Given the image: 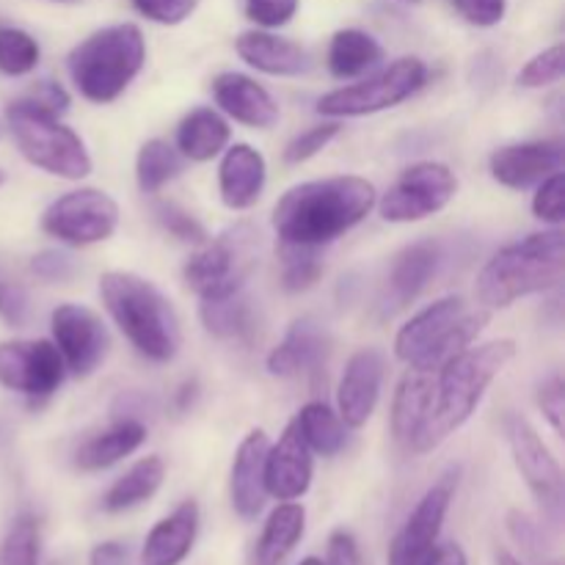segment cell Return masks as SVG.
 <instances>
[{"instance_id":"6da1fadb","label":"cell","mask_w":565,"mask_h":565,"mask_svg":"<svg viewBox=\"0 0 565 565\" xmlns=\"http://www.w3.org/2000/svg\"><path fill=\"white\" fill-rule=\"evenodd\" d=\"M379 193L364 177L340 174L292 185L276 202L274 224L279 246L323 248L373 213Z\"/></svg>"},{"instance_id":"7a4b0ae2","label":"cell","mask_w":565,"mask_h":565,"mask_svg":"<svg viewBox=\"0 0 565 565\" xmlns=\"http://www.w3.org/2000/svg\"><path fill=\"white\" fill-rule=\"evenodd\" d=\"M513 356H516V342L494 340L478 348L469 345L452 359H447L436 370L434 403H430L425 425L414 439L412 452L423 456V452L436 450L447 436L463 428L483 401L486 390L513 362Z\"/></svg>"},{"instance_id":"3957f363","label":"cell","mask_w":565,"mask_h":565,"mask_svg":"<svg viewBox=\"0 0 565 565\" xmlns=\"http://www.w3.org/2000/svg\"><path fill=\"white\" fill-rule=\"evenodd\" d=\"M99 298L110 320L143 359L163 364L177 356L182 342L180 318L152 281L130 270H108L99 279Z\"/></svg>"},{"instance_id":"277c9868","label":"cell","mask_w":565,"mask_h":565,"mask_svg":"<svg viewBox=\"0 0 565 565\" xmlns=\"http://www.w3.org/2000/svg\"><path fill=\"white\" fill-rule=\"evenodd\" d=\"M565 276V235L561 226L500 248L478 276V301L486 309H505L519 298L561 287Z\"/></svg>"},{"instance_id":"5b68a950","label":"cell","mask_w":565,"mask_h":565,"mask_svg":"<svg viewBox=\"0 0 565 565\" xmlns=\"http://www.w3.org/2000/svg\"><path fill=\"white\" fill-rule=\"evenodd\" d=\"M147 64V42L132 22L108 25L83 39L66 58L70 77L83 99L108 105L127 92Z\"/></svg>"},{"instance_id":"8992f818","label":"cell","mask_w":565,"mask_h":565,"mask_svg":"<svg viewBox=\"0 0 565 565\" xmlns=\"http://www.w3.org/2000/svg\"><path fill=\"white\" fill-rule=\"evenodd\" d=\"M486 323V309H469L458 296L439 298L401 326L395 337V356L412 370L436 373L447 359L472 345Z\"/></svg>"},{"instance_id":"52a82bcc","label":"cell","mask_w":565,"mask_h":565,"mask_svg":"<svg viewBox=\"0 0 565 565\" xmlns=\"http://www.w3.org/2000/svg\"><path fill=\"white\" fill-rule=\"evenodd\" d=\"M58 116L31 97H22L6 108V127L28 163L61 180H83L92 174V154L83 138Z\"/></svg>"},{"instance_id":"ba28073f","label":"cell","mask_w":565,"mask_h":565,"mask_svg":"<svg viewBox=\"0 0 565 565\" xmlns=\"http://www.w3.org/2000/svg\"><path fill=\"white\" fill-rule=\"evenodd\" d=\"M428 83V66L419 58H397L375 75L362 77L351 86L334 88L318 99V114L326 119H356L397 108Z\"/></svg>"},{"instance_id":"9c48e42d","label":"cell","mask_w":565,"mask_h":565,"mask_svg":"<svg viewBox=\"0 0 565 565\" xmlns=\"http://www.w3.org/2000/svg\"><path fill=\"white\" fill-rule=\"evenodd\" d=\"M119 204L97 188H77L47 204L42 213V232L64 246H94L119 230Z\"/></svg>"},{"instance_id":"30bf717a","label":"cell","mask_w":565,"mask_h":565,"mask_svg":"<svg viewBox=\"0 0 565 565\" xmlns=\"http://www.w3.org/2000/svg\"><path fill=\"white\" fill-rule=\"evenodd\" d=\"M254 246H257V235L246 224L224 232L215 241L207 237L182 268L185 285L199 298L237 290L246 285V276L254 265Z\"/></svg>"},{"instance_id":"8fae6325","label":"cell","mask_w":565,"mask_h":565,"mask_svg":"<svg viewBox=\"0 0 565 565\" xmlns=\"http://www.w3.org/2000/svg\"><path fill=\"white\" fill-rule=\"evenodd\" d=\"M458 180L445 163L423 160L403 171L395 185L379 199L381 218L390 224H414L441 213L456 199Z\"/></svg>"},{"instance_id":"7c38bea8","label":"cell","mask_w":565,"mask_h":565,"mask_svg":"<svg viewBox=\"0 0 565 565\" xmlns=\"http://www.w3.org/2000/svg\"><path fill=\"white\" fill-rule=\"evenodd\" d=\"M505 436L511 445L513 461L519 475L524 478L527 489L539 500L541 511L552 519V524H561L563 519V469L550 447L539 436V430L522 417V414H508Z\"/></svg>"},{"instance_id":"4fadbf2b","label":"cell","mask_w":565,"mask_h":565,"mask_svg":"<svg viewBox=\"0 0 565 565\" xmlns=\"http://www.w3.org/2000/svg\"><path fill=\"white\" fill-rule=\"evenodd\" d=\"M66 367L58 348L47 340L0 342V384L11 392L47 401L64 384Z\"/></svg>"},{"instance_id":"5bb4252c","label":"cell","mask_w":565,"mask_h":565,"mask_svg":"<svg viewBox=\"0 0 565 565\" xmlns=\"http://www.w3.org/2000/svg\"><path fill=\"white\" fill-rule=\"evenodd\" d=\"M53 345L64 359L66 373L75 379H88L103 364L108 353V329L103 318L81 303H61L50 315Z\"/></svg>"},{"instance_id":"9a60e30c","label":"cell","mask_w":565,"mask_h":565,"mask_svg":"<svg viewBox=\"0 0 565 565\" xmlns=\"http://www.w3.org/2000/svg\"><path fill=\"white\" fill-rule=\"evenodd\" d=\"M452 491H456V478H441L434 489L425 491L423 500L406 519L401 533L395 535L390 546V561L386 565H423L425 557L434 552L439 541L441 527H445L447 511H450Z\"/></svg>"},{"instance_id":"2e32d148","label":"cell","mask_w":565,"mask_h":565,"mask_svg":"<svg viewBox=\"0 0 565 565\" xmlns=\"http://www.w3.org/2000/svg\"><path fill=\"white\" fill-rule=\"evenodd\" d=\"M386 359L375 348H362L345 364L340 386H337V408L345 428H364L375 414L384 386Z\"/></svg>"},{"instance_id":"e0dca14e","label":"cell","mask_w":565,"mask_h":565,"mask_svg":"<svg viewBox=\"0 0 565 565\" xmlns=\"http://www.w3.org/2000/svg\"><path fill=\"white\" fill-rule=\"evenodd\" d=\"M315 458L303 441L296 419L285 428L276 445L268 447L265 456V494L279 502H296L312 486Z\"/></svg>"},{"instance_id":"ac0fdd59","label":"cell","mask_w":565,"mask_h":565,"mask_svg":"<svg viewBox=\"0 0 565 565\" xmlns=\"http://www.w3.org/2000/svg\"><path fill=\"white\" fill-rule=\"evenodd\" d=\"M491 177L500 185L524 191L546 177L563 171V143L561 141H527V143H508V147L494 149L489 160Z\"/></svg>"},{"instance_id":"d6986e66","label":"cell","mask_w":565,"mask_h":565,"mask_svg":"<svg viewBox=\"0 0 565 565\" xmlns=\"http://www.w3.org/2000/svg\"><path fill=\"white\" fill-rule=\"evenodd\" d=\"M213 99L221 114L252 130H270L281 116L274 94L241 72H221L213 81Z\"/></svg>"},{"instance_id":"ffe728a7","label":"cell","mask_w":565,"mask_h":565,"mask_svg":"<svg viewBox=\"0 0 565 565\" xmlns=\"http://www.w3.org/2000/svg\"><path fill=\"white\" fill-rule=\"evenodd\" d=\"M268 434L263 428H257L237 445L235 461H232V508L246 522L257 519L263 513L265 500H268V494H265V456H268Z\"/></svg>"},{"instance_id":"44dd1931","label":"cell","mask_w":565,"mask_h":565,"mask_svg":"<svg viewBox=\"0 0 565 565\" xmlns=\"http://www.w3.org/2000/svg\"><path fill=\"white\" fill-rule=\"evenodd\" d=\"M268 182V163L252 143H235L224 149L218 166L221 202L230 210H248L259 202Z\"/></svg>"},{"instance_id":"7402d4cb","label":"cell","mask_w":565,"mask_h":565,"mask_svg":"<svg viewBox=\"0 0 565 565\" xmlns=\"http://www.w3.org/2000/svg\"><path fill=\"white\" fill-rule=\"evenodd\" d=\"M329 337L323 326L312 318H301L290 326L285 340L270 351L268 373L276 379H296V375L315 373L326 362Z\"/></svg>"},{"instance_id":"603a6c76","label":"cell","mask_w":565,"mask_h":565,"mask_svg":"<svg viewBox=\"0 0 565 565\" xmlns=\"http://www.w3.org/2000/svg\"><path fill=\"white\" fill-rule=\"evenodd\" d=\"M235 50L248 66L274 77H298L312 66V58L301 44L270 31L241 33L235 39Z\"/></svg>"},{"instance_id":"cb8c5ba5","label":"cell","mask_w":565,"mask_h":565,"mask_svg":"<svg viewBox=\"0 0 565 565\" xmlns=\"http://www.w3.org/2000/svg\"><path fill=\"white\" fill-rule=\"evenodd\" d=\"M196 533L199 505L193 500H185L180 508H174V513L160 519L149 530L141 552L143 565H180L196 544Z\"/></svg>"},{"instance_id":"d4e9b609","label":"cell","mask_w":565,"mask_h":565,"mask_svg":"<svg viewBox=\"0 0 565 565\" xmlns=\"http://www.w3.org/2000/svg\"><path fill=\"white\" fill-rule=\"evenodd\" d=\"M441 265V246L434 241H417L403 248L390 270V301L392 312L408 307L423 296L425 287L434 281Z\"/></svg>"},{"instance_id":"484cf974","label":"cell","mask_w":565,"mask_h":565,"mask_svg":"<svg viewBox=\"0 0 565 565\" xmlns=\"http://www.w3.org/2000/svg\"><path fill=\"white\" fill-rule=\"evenodd\" d=\"M147 441V425L141 419L130 417H116L114 425L92 439L83 441L75 452V467L81 472H99V469H110L119 463L121 458L132 456L138 447Z\"/></svg>"},{"instance_id":"4316f807","label":"cell","mask_w":565,"mask_h":565,"mask_svg":"<svg viewBox=\"0 0 565 565\" xmlns=\"http://www.w3.org/2000/svg\"><path fill=\"white\" fill-rule=\"evenodd\" d=\"M430 375L434 373H423V370H412L408 375H403L395 401H392V436L408 450H412L414 439H417L419 428L430 412V403H434V379Z\"/></svg>"},{"instance_id":"83f0119b","label":"cell","mask_w":565,"mask_h":565,"mask_svg":"<svg viewBox=\"0 0 565 565\" xmlns=\"http://www.w3.org/2000/svg\"><path fill=\"white\" fill-rule=\"evenodd\" d=\"M230 143V121L215 108H193L177 125V152L193 163L218 158Z\"/></svg>"},{"instance_id":"f1b7e54d","label":"cell","mask_w":565,"mask_h":565,"mask_svg":"<svg viewBox=\"0 0 565 565\" xmlns=\"http://www.w3.org/2000/svg\"><path fill=\"white\" fill-rule=\"evenodd\" d=\"M199 318L215 340H246L254 331V307L243 287L202 296Z\"/></svg>"},{"instance_id":"f546056e","label":"cell","mask_w":565,"mask_h":565,"mask_svg":"<svg viewBox=\"0 0 565 565\" xmlns=\"http://www.w3.org/2000/svg\"><path fill=\"white\" fill-rule=\"evenodd\" d=\"M303 530H307V511L298 502H281L265 522L254 552V565H285L292 550L301 544Z\"/></svg>"},{"instance_id":"4dcf8cb0","label":"cell","mask_w":565,"mask_h":565,"mask_svg":"<svg viewBox=\"0 0 565 565\" xmlns=\"http://www.w3.org/2000/svg\"><path fill=\"white\" fill-rule=\"evenodd\" d=\"M166 478V463L160 456H147L138 463H132L119 480L108 489L105 494L103 508L108 513H125L132 508L143 505V502L152 500L158 494V489L163 486Z\"/></svg>"},{"instance_id":"1f68e13d","label":"cell","mask_w":565,"mask_h":565,"mask_svg":"<svg viewBox=\"0 0 565 565\" xmlns=\"http://www.w3.org/2000/svg\"><path fill=\"white\" fill-rule=\"evenodd\" d=\"M384 58V47L379 39L370 36L367 31L359 28H342L331 36L329 44V70L331 75L340 81H351V77L364 75L373 70L379 61Z\"/></svg>"},{"instance_id":"d6a6232c","label":"cell","mask_w":565,"mask_h":565,"mask_svg":"<svg viewBox=\"0 0 565 565\" xmlns=\"http://www.w3.org/2000/svg\"><path fill=\"white\" fill-rule=\"evenodd\" d=\"M296 425L298 430H301L303 441L309 445V450H312V456L334 458L337 452H342V447H345L348 441L345 423L340 419V414L320 401L307 403V406L298 412Z\"/></svg>"},{"instance_id":"836d02e7","label":"cell","mask_w":565,"mask_h":565,"mask_svg":"<svg viewBox=\"0 0 565 565\" xmlns=\"http://www.w3.org/2000/svg\"><path fill=\"white\" fill-rule=\"evenodd\" d=\"M182 169H185V158L163 138H152V141H147L138 149L136 180L143 193H158L160 188L177 180Z\"/></svg>"},{"instance_id":"e575fe53","label":"cell","mask_w":565,"mask_h":565,"mask_svg":"<svg viewBox=\"0 0 565 565\" xmlns=\"http://www.w3.org/2000/svg\"><path fill=\"white\" fill-rule=\"evenodd\" d=\"M42 50L39 42L22 28H0V72L9 77L31 75L39 66Z\"/></svg>"},{"instance_id":"d590c367","label":"cell","mask_w":565,"mask_h":565,"mask_svg":"<svg viewBox=\"0 0 565 565\" xmlns=\"http://www.w3.org/2000/svg\"><path fill=\"white\" fill-rule=\"evenodd\" d=\"M39 555H42V533L36 516L20 513L0 546V565H39Z\"/></svg>"},{"instance_id":"8d00e7d4","label":"cell","mask_w":565,"mask_h":565,"mask_svg":"<svg viewBox=\"0 0 565 565\" xmlns=\"http://www.w3.org/2000/svg\"><path fill=\"white\" fill-rule=\"evenodd\" d=\"M323 276L320 248L281 246V285L287 292H303Z\"/></svg>"},{"instance_id":"74e56055","label":"cell","mask_w":565,"mask_h":565,"mask_svg":"<svg viewBox=\"0 0 565 565\" xmlns=\"http://www.w3.org/2000/svg\"><path fill=\"white\" fill-rule=\"evenodd\" d=\"M565 75V50L563 44H552L544 53L533 55L519 72V86L524 88H546L561 83Z\"/></svg>"},{"instance_id":"f35d334b","label":"cell","mask_w":565,"mask_h":565,"mask_svg":"<svg viewBox=\"0 0 565 565\" xmlns=\"http://www.w3.org/2000/svg\"><path fill=\"white\" fill-rule=\"evenodd\" d=\"M154 218H158V224L163 226L171 237H177V241L193 243V246H202V243L207 241L204 226L199 224L188 210H182L180 204L160 202L158 207H154Z\"/></svg>"},{"instance_id":"ab89813d","label":"cell","mask_w":565,"mask_h":565,"mask_svg":"<svg viewBox=\"0 0 565 565\" xmlns=\"http://www.w3.org/2000/svg\"><path fill=\"white\" fill-rule=\"evenodd\" d=\"M340 136V125L337 121H323V125H315L309 130H303L301 136L292 138L285 149V163L298 166V163H307L309 158L323 152L334 138Z\"/></svg>"},{"instance_id":"60d3db41","label":"cell","mask_w":565,"mask_h":565,"mask_svg":"<svg viewBox=\"0 0 565 565\" xmlns=\"http://www.w3.org/2000/svg\"><path fill=\"white\" fill-rule=\"evenodd\" d=\"M533 213L535 218H541L544 224L561 226L565 218V174L546 177L544 182H539V191L533 196Z\"/></svg>"},{"instance_id":"b9f144b4","label":"cell","mask_w":565,"mask_h":565,"mask_svg":"<svg viewBox=\"0 0 565 565\" xmlns=\"http://www.w3.org/2000/svg\"><path fill=\"white\" fill-rule=\"evenodd\" d=\"M136 11L158 25H180L196 11L199 0H132Z\"/></svg>"},{"instance_id":"7bdbcfd3","label":"cell","mask_w":565,"mask_h":565,"mask_svg":"<svg viewBox=\"0 0 565 565\" xmlns=\"http://www.w3.org/2000/svg\"><path fill=\"white\" fill-rule=\"evenodd\" d=\"M298 0H246V17L259 28H281L296 17Z\"/></svg>"},{"instance_id":"ee69618b","label":"cell","mask_w":565,"mask_h":565,"mask_svg":"<svg viewBox=\"0 0 565 565\" xmlns=\"http://www.w3.org/2000/svg\"><path fill=\"white\" fill-rule=\"evenodd\" d=\"M31 318V296L22 285L0 281V320L11 329H20Z\"/></svg>"},{"instance_id":"f6af8a7d","label":"cell","mask_w":565,"mask_h":565,"mask_svg":"<svg viewBox=\"0 0 565 565\" xmlns=\"http://www.w3.org/2000/svg\"><path fill=\"white\" fill-rule=\"evenodd\" d=\"M77 265L75 259L66 252L58 248H47V252H39L31 259V274L42 281H70L75 276Z\"/></svg>"},{"instance_id":"bcb514c9","label":"cell","mask_w":565,"mask_h":565,"mask_svg":"<svg viewBox=\"0 0 565 565\" xmlns=\"http://www.w3.org/2000/svg\"><path fill=\"white\" fill-rule=\"evenodd\" d=\"M458 14L478 28H494L505 20L508 0H452Z\"/></svg>"},{"instance_id":"7dc6e473","label":"cell","mask_w":565,"mask_h":565,"mask_svg":"<svg viewBox=\"0 0 565 565\" xmlns=\"http://www.w3.org/2000/svg\"><path fill=\"white\" fill-rule=\"evenodd\" d=\"M539 408L552 425L557 436L563 434V417H565V386L561 375H552L550 381L539 386Z\"/></svg>"},{"instance_id":"c3c4849f","label":"cell","mask_w":565,"mask_h":565,"mask_svg":"<svg viewBox=\"0 0 565 565\" xmlns=\"http://www.w3.org/2000/svg\"><path fill=\"white\" fill-rule=\"evenodd\" d=\"M326 565H362V552H359L356 539L345 530H334L326 546Z\"/></svg>"},{"instance_id":"681fc988","label":"cell","mask_w":565,"mask_h":565,"mask_svg":"<svg viewBox=\"0 0 565 565\" xmlns=\"http://www.w3.org/2000/svg\"><path fill=\"white\" fill-rule=\"evenodd\" d=\"M28 97H31L33 103L50 108L53 114H64V110L70 108V94H66L64 88H61L58 83H53V81H42L36 88H33L31 94H28Z\"/></svg>"},{"instance_id":"f907efd6","label":"cell","mask_w":565,"mask_h":565,"mask_svg":"<svg viewBox=\"0 0 565 565\" xmlns=\"http://www.w3.org/2000/svg\"><path fill=\"white\" fill-rule=\"evenodd\" d=\"M88 565H127V550L116 541H105L92 550Z\"/></svg>"},{"instance_id":"816d5d0a","label":"cell","mask_w":565,"mask_h":565,"mask_svg":"<svg viewBox=\"0 0 565 565\" xmlns=\"http://www.w3.org/2000/svg\"><path fill=\"white\" fill-rule=\"evenodd\" d=\"M423 565H469V561H467V552L450 541V544L434 546V552L425 557Z\"/></svg>"},{"instance_id":"f5cc1de1","label":"cell","mask_w":565,"mask_h":565,"mask_svg":"<svg viewBox=\"0 0 565 565\" xmlns=\"http://www.w3.org/2000/svg\"><path fill=\"white\" fill-rule=\"evenodd\" d=\"M193 401H196V381H185V384L180 386V392H177V397H174L177 412H188V408L193 406Z\"/></svg>"},{"instance_id":"db71d44e","label":"cell","mask_w":565,"mask_h":565,"mask_svg":"<svg viewBox=\"0 0 565 565\" xmlns=\"http://www.w3.org/2000/svg\"><path fill=\"white\" fill-rule=\"evenodd\" d=\"M497 563H500V565H524L522 561H516L511 552H500V555H497Z\"/></svg>"},{"instance_id":"11a10c76","label":"cell","mask_w":565,"mask_h":565,"mask_svg":"<svg viewBox=\"0 0 565 565\" xmlns=\"http://www.w3.org/2000/svg\"><path fill=\"white\" fill-rule=\"evenodd\" d=\"M298 565H326V563L320 561V557H307V561H301Z\"/></svg>"},{"instance_id":"9f6ffc18","label":"cell","mask_w":565,"mask_h":565,"mask_svg":"<svg viewBox=\"0 0 565 565\" xmlns=\"http://www.w3.org/2000/svg\"><path fill=\"white\" fill-rule=\"evenodd\" d=\"M53 3H77V0H53Z\"/></svg>"},{"instance_id":"6f0895ef","label":"cell","mask_w":565,"mask_h":565,"mask_svg":"<svg viewBox=\"0 0 565 565\" xmlns=\"http://www.w3.org/2000/svg\"><path fill=\"white\" fill-rule=\"evenodd\" d=\"M3 182H6V174H3V171H0V185H3Z\"/></svg>"},{"instance_id":"680465c9","label":"cell","mask_w":565,"mask_h":565,"mask_svg":"<svg viewBox=\"0 0 565 565\" xmlns=\"http://www.w3.org/2000/svg\"><path fill=\"white\" fill-rule=\"evenodd\" d=\"M403 3H419V0H403Z\"/></svg>"},{"instance_id":"91938a15","label":"cell","mask_w":565,"mask_h":565,"mask_svg":"<svg viewBox=\"0 0 565 565\" xmlns=\"http://www.w3.org/2000/svg\"><path fill=\"white\" fill-rule=\"evenodd\" d=\"M0 130H3V127H0Z\"/></svg>"}]
</instances>
